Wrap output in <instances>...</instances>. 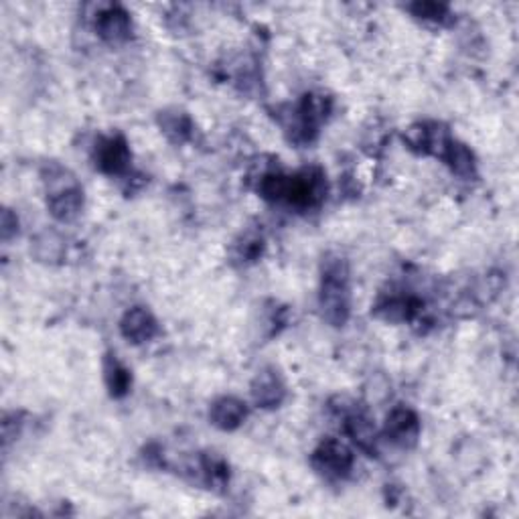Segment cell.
<instances>
[{"instance_id":"6da1fadb","label":"cell","mask_w":519,"mask_h":519,"mask_svg":"<svg viewBox=\"0 0 519 519\" xmlns=\"http://www.w3.org/2000/svg\"><path fill=\"white\" fill-rule=\"evenodd\" d=\"M258 191L268 201H284L298 209H311L325 199L327 180L319 169H305L297 175L268 172L260 179Z\"/></svg>"},{"instance_id":"7a4b0ae2","label":"cell","mask_w":519,"mask_h":519,"mask_svg":"<svg viewBox=\"0 0 519 519\" xmlns=\"http://www.w3.org/2000/svg\"><path fill=\"white\" fill-rule=\"evenodd\" d=\"M319 306L329 325L343 327L351 314L349 266L343 258H327L322 264Z\"/></svg>"},{"instance_id":"3957f363","label":"cell","mask_w":519,"mask_h":519,"mask_svg":"<svg viewBox=\"0 0 519 519\" xmlns=\"http://www.w3.org/2000/svg\"><path fill=\"white\" fill-rule=\"evenodd\" d=\"M331 112V100L325 96L308 94L303 97L297 110L292 112L290 138L297 145H308L317 138L321 124L325 122Z\"/></svg>"},{"instance_id":"277c9868","label":"cell","mask_w":519,"mask_h":519,"mask_svg":"<svg viewBox=\"0 0 519 519\" xmlns=\"http://www.w3.org/2000/svg\"><path fill=\"white\" fill-rule=\"evenodd\" d=\"M311 463L314 471L321 473L329 479H343L347 477L353 469V455L343 442L329 439L321 442L319 448L313 453Z\"/></svg>"},{"instance_id":"5b68a950","label":"cell","mask_w":519,"mask_h":519,"mask_svg":"<svg viewBox=\"0 0 519 519\" xmlns=\"http://www.w3.org/2000/svg\"><path fill=\"white\" fill-rule=\"evenodd\" d=\"M94 159H96V167L102 172H106V175H112V177L114 175L118 177V175H124V172H128V169H130L132 155L124 137L114 134V137H106V138L97 140L96 150H94Z\"/></svg>"},{"instance_id":"8992f818","label":"cell","mask_w":519,"mask_h":519,"mask_svg":"<svg viewBox=\"0 0 519 519\" xmlns=\"http://www.w3.org/2000/svg\"><path fill=\"white\" fill-rule=\"evenodd\" d=\"M383 432H386L388 439L398 447L402 448L414 447L420 434V420L416 416V412L406 408V406H398V408L388 414Z\"/></svg>"},{"instance_id":"52a82bcc","label":"cell","mask_w":519,"mask_h":519,"mask_svg":"<svg viewBox=\"0 0 519 519\" xmlns=\"http://www.w3.org/2000/svg\"><path fill=\"white\" fill-rule=\"evenodd\" d=\"M252 398L260 408H278L284 402V398H287V383H284L282 375L272 370V367L258 372L252 381Z\"/></svg>"},{"instance_id":"ba28073f","label":"cell","mask_w":519,"mask_h":519,"mask_svg":"<svg viewBox=\"0 0 519 519\" xmlns=\"http://www.w3.org/2000/svg\"><path fill=\"white\" fill-rule=\"evenodd\" d=\"M97 35L108 43H122L132 33V21L122 6H106L97 13L96 19Z\"/></svg>"},{"instance_id":"9c48e42d","label":"cell","mask_w":519,"mask_h":519,"mask_svg":"<svg viewBox=\"0 0 519 519\" xmlns=\"http://www.w3.org/2000/svg\"><path fill=\"white\" fill-rule=\"evenodd\" d=\"M120 331H122L124 339L140 345L155 339L156 333H159V325H156L153 313L142 306H134L124 314L122 322H120Z\"/></svg>"},{"instance_id":"30bf717a","label":"cell","mask_w":519,"mask_h":519,"mask_svg":"<svg viewBox=\"0 0 519 519\" xmlns=\"http://www.w3.org/2000/svg\"><path fill=\"white\" fill-rule=\"evenodd\" d=\"M247 416V408L242 400L238 398L225 396L213 402L212 410H209V420L212 424L222 428V431H236V428L244 423Z\"/></svg>"},{"instance_id":"8fae6325","label":"cell","mask_w":519,"mask_h":519,"mask_svg":"<svg viewBox=\"0 0 519 519\" xmlns=\"http://www.w3.org/2000/svg\"><path fill=\"white\" fill-rule=\"evenodd\" d=\"M47 205L57 222H73L84 207V191L80 189V185H73L63 191L51 193Z\"/></svg>"},{"instance_id":"7c38bea8","label":"cell","mask_w":519,"mask_h":519,"mask_svg":"<svg viewBox=\"0 0 519 519\" xmlns=\"http://www.w3.org/2000/svg\"><path fill=\"white\" fill-rule=\"evenodd\" d=\"M345 432L365 453H375V426L364 410H353L345 418Z\"/></svg>"},{"instance_id":"4fadbf2b","label":"cell","mask_w":519,"mask_h":519,"mask_svg":"<svg viewBox=\"0 0 519 519\" xmlns=\"http://www.w3.org/2000/svg\"><path fill=\"white\" fill-rule=\"evenodd\" d=\"M440 159H445V163L450 167V171L458 175L461 179H473L477 175V163H475V156L469 148L461 142H456L450 138V142L445 148V153H442Z\"/></svg>"},{"instance_id":"5bb4252c","label":"cell","mask_w":519,"mask_h":519,"mask_svg":"<svg viewBox=\"0 0 519 519\" xmlns=\"http://www.w3.org/2000/svg\"><path fill=\"white\" fill-rule=\"evenodd\" d=\"M104 378H106V386L114 398L126 396L132 386L130 372L120 364L116 356H108L106 361H104Z\"/></svg>"},{"instance_id":"9a60e30c","label":"cell","mask_w":519,"mask_h":519,"mask_svg":"<svg viewBox=\"0 0 519 519\" xmlns=\"http://www.w3.org/2000/svg\"><path fill=\"white\" fill-rule=\"evenodd\" d=\"M161 128L172 142L189 140L191 130H193L191 120L187 118L185 114H180V112H175V114H163L161 116Z\"/></svg>"},{"instance_id":"2e32d148","label":"cell","mask_w":519,"mask_h":519,"mask_svg":"<svg viewBox=\"0 0 519 519\" xmlns=\"http://www.w3.org/2000/svg\"><path fill=\"white\" fill-rule=\"evenodd\" d=\"M35 255L43 262H55L62 258L63 254V239L57 236L55 231H43L39 238L35 239Z\"/></svg>"},{"instance_id":"e0dca14e","label":"cell","mask_w":519,"mask_h":519,"mask_svg":"<svg viewBox=\"0 0 519 519\" xmlns=\"http://www.w3.org/2000/svg\"><path fill=\"white\" fill-rule=\"evenodd\" d=\"M262 247H264V239H262L260 233L247 231V233H244V238L236 244V258L242 260V262L258 260V255L262 254Z\"/></svg>"},{"instance_id":"ac0fdd59","label":"cell","mask_w":519,"mask_h":519,"mask_svg":"<svg viewBox=\"0 0 519 519\" xmlns=\"http://www.w3.org/2000/svg\"><path fill=\"white\" fill-rule=\"evenodd\" d=\"M410 11L414 17L423 19V21H432V22H440V25H445V22L450 19V11L447 4H440V3H416L410 6Z\"/></svg>"},{"instance_id":"d6986e66","label":"cell","mask_w":519,"mask_h":519,"mask_svg":"<svg viewBox=\"0 0 519 519\" xmlns=\"http://www.w3.org/2000/svg\"><path fill=\"white\" fill-rule=\"evenodd\" d=\"M17 231H19V220L9 212V209H6L3 215V238L9 239L13 233H17Z\"/></svg>"}]
</instances>
